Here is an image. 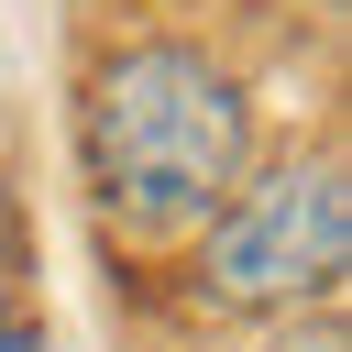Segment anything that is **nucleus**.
I'll list each match as a JSON object with an SVG mask.
<instances>
[{"instance_id": "2", "label": "nucleus", "mask_w": 352, "mask_h": 352, "mask_svg": "<svg viewBox=\"0 0 352 352\" xmlns=\"http://www.w3.org/2000/svg\"><path fill=\"white\" fill-rule=\"evenodd\" d=\"M352 264V187H341V154H308V165H275V176H242L231 209L198 231V297L209 308H330Z\"/></svg>"}, {"instance_id": "3", "label": "nucleus", "mask_w": 352, "mask_h": 352, "mask_svg": "<svg viewBox=\"0 0 352 352\" xmlns=\"http://www.w3.org/2000/svg\"><path fill=\"white\" fill-rule=\"evenodd\" d=\"M0 352H44V330H22V319H0Z\"/></svg>"}, {"instance_id": "1", "label": "nucleus", "mask_w": 352, "mask_h": 352, "mask_svg": "<svg viewBox=\"0 0 352 352\" xmlns=\"http://www.w3.org/2000/svg\"><path fill=\"white\" fill-rule=\"evenodd\" d=\"M77 165H88L99 220H121L143 242L209 231L231 209V187L253 176V88L187 33L110 44L77 99Z\"/></svg>"}]
</instances>
